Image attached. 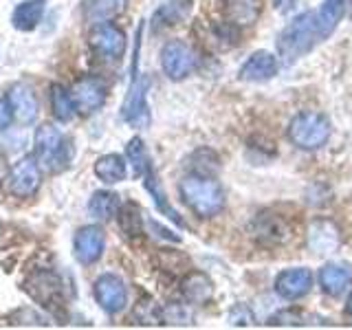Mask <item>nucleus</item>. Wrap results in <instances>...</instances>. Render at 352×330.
I'll use <instances>...</instances> for the list:
<instances>
[{"label":"nucleus","mask_w":352,"mask_h":330,"mask_svg":"<svg viewBox=\"0 0 352 330\" xmlns=\"http://www.w3.org/2000/svg\"><path fill=\"white\" fill-rule=\"evenodd\" d=\"M317 42H322V38H319L315 11H304L295 16L278 36V55L286 64H293L311 53Z\"/></svg>","instance_id":"obj_1"},{"label":"nucleus","mask_w":352,"mask_h":330,"mask_svg":"<svg viewBox=\"0 0 352 330\" xmlns=\"http://www.w3.org/2000/svg\"><path fill=\"white\" fill-rule=\"evenodd\" d=\"M185 205L201 218H214L225 207V192L218 181L205 174H190L179 185Z\"/></svg>","instance_id":"obj_2"},{"label":"nucleus","mask_w":352,"mask_h":330,"mask_svg":"<svg viewBox=\"0 0 352 330\" xmlns=\"http://www.w3.org/2000/svg\"><path fill=\"white\" fill-rule=\"evenodd\" d=\"M330 137V119L319 110H302L289 124V139L300 150L322 148Z\"/></svg>","instance_id":"obj_3"},{"label":"nucleus","mask_w":352,"mask_h":330,"mask_svg":"<svg viewBox=\"0 0 352 330\" xmlns=\"http://www.w3.org/2000/svg\"><path fill=\"white\" fill-rule=\"evenodd\" d=\"M36 161L49 172H62L71 161V143L62 132L44 124L36 132Z\"/></svg>","instance_id":"obj_4"},{"label":"nucleus","mask_w":352,"mask_h":330,"mask_svg":"<svg viewBox=\"0 0 352 330\" xmlns=\"http://www.w3.org/2000/svg\"><path fill=\"white\" fill-rule=\"evenodd\" d=\"M137 62H139V44H137V53H135V66H132V84L130 91L124 99V106H121V117L132 128H146L150 124V110H148V82L139 80L137 75Z\"/></svg>","instance_id":"obj_5"},{"label":"nucleus","mask_w":352,"mask_h":330,"mask_svg":"<svg viewBox=\"0 0 352 330\" xmlns=\"http://www.w3.org/2000/svg\"><path fill=\"white\" fill-rule=\"evenodd\" d=\"M251 236L264 247H282L295 234L293 225L275 212H262L251 220Z\"/></svg>","instance_id":"obj_6"},{"label":"nucleus","mask_w":352,"mask_h":330,"mask_svg":"<svg viewBox=\"0 0 352 330\" xmlns=\"http://www.w3.org/2000/svg\"><path fill=\"white\" fill-rule=\"evenodd\" d=\"M161 66L170 80H183L196 71L198 55L196 51L181 40H170L161 51Z\"/></svg>","instance_id":"obj_7"},{"label":"nucleus","mask_w":352,"mask_h":330,"mask_svg":"<svg viewBox=\"0 0 352 330\" xmlns=\"http://www.w3.org/2000/svg\"><path fill=\"white\" fill-rule=\"evenodd\" d=\"M91 49L102 55L104 60H113L119 62L126 53V36L119 27L110 25V22H99V25L91 31V38H88Z\"/></svg>","instance_id":"obj_8"},{"label":"nucleus","mask_w":352,"mask_h":330,"mask_svg":"<svg viewBox=\"0 0 352 330\" xmlns=\"http://www.w3.org/2000/svg\"><path fill=\"white\" fill-rule=\"evenodd\" d=\"M95 300L110 315L124 311L126 302H128V291H126L124 280L115 273L99 275L95 282Z\"/></svg>","instance_id":"obj_9"},{"label":"nucleus","mask_w":352,"mask_h":330,"mask_svg":"<svg viewBox=\"0 0 352 330\" xmlns=\"http://www.w3.org/2000/svg\"><path fill=\"white\" fill-rule=\"evenodd\" d=\"M40 187V165L33 157H22L9 172V192L18 198H29Z\"/></svg>","instance_id":"obj_10"},{"label":"nucleus","mask_w":352,"mask_h":330,"mask_svg":"<svg viewBox=\"0 0 352 330\" xmlns=\"http://www.w3.org/2000/svg\"><path fill=\"white\" fill-rule=\"evenodd\" d=\"M71 97L82 115H91L106 104V84L97 77H82L75 82Z\"/></svg>","instance_id":"obj_11"},{"label":"nucleus","mask_w":352,"mask_h":330,"mask_svg":"<svg viewBox=\"0 0 352 330\" xmlns=\"http://www.w3.org/2000/svg\"><path fill=\"white\" fill-rule=\"evenodd\" d=\"M313 289V273L306 267H295V269H284L275 278V293L284 300H300L308 291Z\"/></svg>","instance_id":"obj_12"},{"label":"nucleus","mask_w":352,"mask_h":330,"mask_svg":"<svg viewBox=\"0 0 352 330\" xmlns=\"http://www.w3.org/2000/svg\"><path fill=\"white\" fill-rule=\"evenodd\" d=\"M25 289L33 300L44 304L47 308H55L62 304V284L58 280V275H53L49 271L31 275L25 282Z\"/></svg>","instance_id":"obj_13"},{"label":"nucleus","mask_w":352,"mask_h":330,"mask_svg":"<svg viewBox=\"0 0 352 330\" xmlns=\"http://www.w3.org/2000/svg\"><path fill=\"white\" fill-rule=\"evenodd\" d=\"M104 247H106V234L99 227H84L75 234L73 242V253L75 258L82 264H95L99 258L104 256Z\"/></svg>","instance_id":"obj_14"},{"label":"nucleus","mask_w":352,"mask_h":330,"mask_svg":"<svg viewBox=\"0 0 352 330\" xmlns=\"http://www.w3.org/2000/svg\"><path fill=\"white\" fill-rule=\"evenodd\" d=\"M278 58L269 51H256L251 53L247 62L240 66V80L245 82H267L273 75H278Z\"/></svg>","instance_id":"obj_15"},{"label":"nucleus","mask_w":352,"mask_h":330,"mask_svg":"<svg viewBox=\"0 0 352 330\" xmlns=\"http://www.w3.org/2000/svg\"><path fill=\"white\" fill-rule=\"evenodd\" d=\"M9 104H11V110H14V117L20 121V124H33L38 117V99L33 95V91L25 84H16L11 86L9 91Z\"/></svg>","instance_id":"obj_16"},{"label":"nucleus","mask_w":352,"mask_h":330,"mask_svg":"<svg viewBox=\"0 0 352 330\" xmlns=\"http://www.w3.org/2000/svg\"><path fill=\"white\" fill-rule=\"evenodd\" d=\"M352 0H324L322 7L315 11V20H317V29H319V38L326 40L330 33L337 29L341 18L346 16V11L350 7Z\"/></svg>","instance_id":"obj_17"},{"label":"nucleus","mask_w":352,"mask_h":330,"mask_svg":"<svg viewBox=\"0 0 352 330\" xmlns=\"http://www.w3.org/2000/svg\"><path fill=\"white\" fill-rule=\"evenodd\" d=\"M181 293H183L187 304L201 306V304H207L209 300H212V295H214V282L209 280L205 273L194 271V273H190L181 282Z\"/></svg>","instance_id":"obj_18"},{"label":"nucleus","mask_w":352,"mask_h":330,"mask_svg":"<svg viewBox=\"0 0 352 330\" xmlns=\"http://www.w3.org/2000/svg\"><path fill=\"white\" fill-rule=\"evenodd\" d=\"M308 247L315 253H333L339 247V231L330 220H315L308 229Z\"/></svg>","instance_id":"obj_19"},{"label":"nucleus","mask_w":352,"mask_h":330,"mask_svg":"<svg viewBox=\"0 0 352 330\" xmlns=\"http://www.w3.org/2000/svg\"><path fill=\"white\" fill-rule=\"evenodd\" d=\"M352 284V271L344 264H324L319 269V286L328 295H339L344 293Z\"/></svg>","instance_id":"obj_20"},{"label":"nucleus","mask_w":352,"mask_h":330,"mask_svg":"<svg viewBox=\"0 0 352 330\" xmlns=\"http://www.w3.org/2000/svg\"><path fill=\"white\" fill-rule=\"evenodd\" d=\"M262 0H227V18L234 27H249L258 20Z\"/></svg>","instance_id":"obj_21"},{"label":"nucleus","mask_w":352,"mask_h":330,"mask_svg":"<svg viewBox=\"0 0 352 330\" xmlns=\"http://www.w3.org/2000/svg\"><path fill=\"white\" fill-rule=\"evenodd\" d=\"M44 14V0H25L14 9L11 22L18 31H33Z\"/></svg>","instance_id":"obj_22"},{"label":"nucleus","mask_w":352,"mask_h":330,"mask_svg":"<svg viewBox=\"0 0 352 330\" xmlns=\"http://www.w3.org/2000/svg\"><path fill=\"white\" fill-rule=\"evenodd\" d=\"M95 176L102 183H121L126 179V163L119 154H106V157L97 159L95 163Z\"/></svg>","instance_id":"obj_23"},{"label":"nucleus","mask_w":352,"mask_h":330,"mask_svg":"<svg viewBox=\"0 0 352 330\" xmlns=\"http://www.w3.org/2000/svg\"><path fill=\"white\" fill-rule=\"evenodd\" d=\"M124 9H126V0H86L84 14H86V20L108 22L117 18Z\"/></svg>","instance_id":"obj_24"},{"label":"nucleus","mask_w":352,"mask_h":330,"mask_svg":"<svg viewBox=\"0 0 352 330\" xmlns=\"http://www.w3.org/2000/svg\"><path fill=\"white\" fill-rule=\"evenodd\" d=\"M143 185H146V190H148V194L154 198V203H157V207H159V212H163L165 216H168L170 220H174L176 225H185L183 223V218L179 216V212H176V209L168 203V196H165V192L161 190V185H159V181H157V176H154V172H152V168L143 174Z\"/></svg>","instance_id":"obj_25"},{"label":"nucleus","mask_w":352,"mask_h":330,"mask_svg":"<svg viewBox=\"0 0 352 330\" xmlns=\"http://www.w3.org/2000/svg\"><path fill=\"white\" fill-rule=\"evenodd\" d=\"M119 209V196L115 192H95L88 201V212L97 220H110Z\"/></svg>","instance_id":"obj_26"},{"label":"nucleus","mask_w":352,"mask_h":330,"mask_svg":"<svg viewBox=\"0 0 352 330\" xmlns=\"http://www.w3.org/2000/svg\"><path fill=\"white\" fill-rule=\"evenodd\" d=\"M51 104H53V115L58 121H71L75 115V104L71 93L64 86L55 84L51 88Z\"/></svg>","instance_id":"obj_27"},{"label":"nucleus","mask_w":352,"mask_h":330,"mask_svg":"<svg viewBox=\"0 0 352 330\" xmlns=\"http://www.w3.org/2000/svg\"><path fill=\"white\" fill-rule=\"evenodd\" d=\"M126 157H128V163L132 165V172L135 176H143L148 170H150V159H148V150L143 146V141L139 137L130 139L128 146H126Z\"/></svg>","instance_id":"obj_28"},{"label":"nucleus","mask_w":352,"mask_h":330,"mask_svg":"<svg viewBox=\"0 0 352 330\" xmlns=\"http://www.w3.org/2000/svg\"><path fill=\"white\" fill-rule=\"evenodd\" d=\"M119 227L130 238L143 234V216H141V209L135 203H128L119 212Z\"/></svg>","instance_id":"obj_29"},{"label":"nucleus","mask_w":352,"mask_h":330,"mask_svg":"<svg viewBox=\"0 0 352 330\" xmlns=\"http://www.w3.org/2000/svg\"><path fill=\"white\" fill-rule=\"evenodd\" d=\"M135 319L139 324H161L163 315H161V308L152 300H143L135 308Z\"/></svg>","instance_id":"obj_30"},{"label":"nucleus","mask_w":352,"mask_h":330,"mask_svg":"<svg viewBox=\"0 0 352 330\" xmlns=\"http://www.w3.org/2000/svg\"><path fill=\"white\" fill-rule=\"evenodd\" d=\"M161 315H163L165 324H190L192 322L190 308H187L185 304H176V302L161 308Z\"/></svg>","instance_id":"obj_31"},{"label":"nucleus","mask_w":352,"mask_h":330,"mask_svg":"<svg viewBox=\"0 0 352 330\" xmlns=\"http://www.w3.org/2000/svg\"><path fill=\"white\" fill-rule=\"evenodd\" d=\"M11 119H14V110H11V104H9V99L0 97V132H3V130H7V128H9Z\"/></svg>","instance_id":"obj_32"},{"label":"nucleus","mask_w":352,"mask_h":330,"mask_svg":"<svg viewBox=\"0 0 352 330\" xmlns=\"http://www.w3.org/2000/svg\"><path fill=\"white\" fill-rule=\"evenodd\" d=\"M271 324H302L300 322V313H291V311H284L271 317Z\"/></svg>","instance_id":"obj_33"},{"label":"nucleus","mask_w":352,"mask_h":330,"mask_svg":"<svg viewBox=\"0 0 352 330\" xmlns=\"http://www.w3.org/2000/svg\"><path fill=\"white\" fill-rule=\"evenodd\" d=\"M150 227H152V229H157L161 238H165V240H172V242H179V236H174V234H172V231H168V229H163V227H161L159 223H154V220H152V223H150Z\"/></svg>","instance_id":"obj_34"},{"label":"nucleus","mask_w":352,"mask_h":330,"mask_svg":"<svg viewBox=\"0 0 352 330\" xmlns=\"http://www.w3.org/2000/svg\"><path fill=\"white\" fill-rule=\"evenodd\" d=\"M5 176H7V163H5L3 157H0V183L5 181Z\"/></svg>","instance_id":"obj_35"},{"label":"nucleus","mask_w":352,"mask_h":330,"mask_svg":"<svg viewBox=\"0 0 352 330\" xmlns=\"http://www.w3.org/2000/svg\"><path fill=\"white\" fill-rule=\"evenodd\" d=\"M346 311H348V317L352 319V293L348 295V304H346Z\"/></svg>","instance_id":"obj_36"},{"label":"nucleus","mask_w":352,"mask_h":330,"mask_svg":"<svg viewBox=\"0 0 352 330\" xmlns=\"http://www.w3.org/2000/svg\"><path fill=\"white\" fill-rule=\"evenodd\" d=\"M0 231H3V225H0Z\"/></svg>","instance_id":"obj_37"}]
</instances>
